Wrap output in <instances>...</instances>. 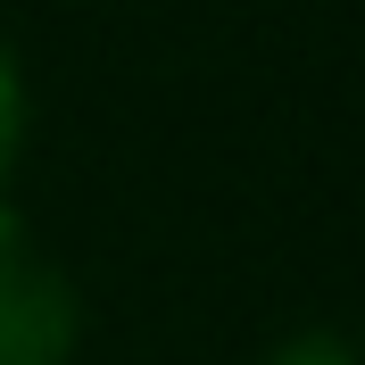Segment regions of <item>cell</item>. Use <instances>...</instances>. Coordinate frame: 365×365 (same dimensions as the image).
I'll return each mask as SVG.
<instances>
[{"label": "cell", "mask_w": 365, "mask_h": 365, "mask_svg": "<svg viewBox=\"0 0 365 365\" xmlns=\"http://www.w3.org/2000/svg\"><path fill=\"white\" fill-rule=\"evenodd\" d=\"M17 158H25V75H17V50L0 42V207H9Z\"/></svg>", "instance_id": "obj_2"}, {"label": "cell", "mask_w": 365, "mask_h": 365, "mask_svg": "<svg viewBox=\"0 0 365 365\" xmlns=\"http://www.w3.org/2000/svg\"><path fill=\"white\" fill-rule=\"evenodd\" d=\"M257 365H357V349L341 332H291V341H274Z\"/></svg>", "instance_id": "obj_3"}, {"label": "cell", "mask_w": 365, "mask_h": 365, "mask_svg": "<svg viewBox=\"0 0 365 365\" xmlns=\"http://www.w3.org/2000/svg\"><path fill=\"white\" fill-rule=\"evenodd\" d=\"M83 341V299L67 266L34 250L17 207H0V365H67Z\"/></svg>", "instance_id": "obj_1"}]
</instances>
